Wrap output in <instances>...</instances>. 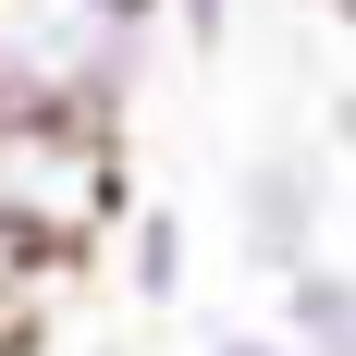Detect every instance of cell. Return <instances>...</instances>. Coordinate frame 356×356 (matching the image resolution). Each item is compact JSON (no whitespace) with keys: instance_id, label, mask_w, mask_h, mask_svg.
Here are the masks:
<instances>
[{"instance_id":"obj_1","label":"cell","mask_w":356,"mask_h":356,"mask_svg":"<svg viewBox=\"0 0 356 356\" xmlns=\"http://www.w3.org/2000/svg\"><path fill=\"white\" fill-rule=\"evenodd\" d=\"M136 209L123 123H62V111H0V234L49 270L99 258Z\"/></svg>"},{"instance_id":"obj_2","label":"cell","mask_w":356,"mask_h":356,"mask_svg":"<svg viewBox=\"0 0 356 356\" xmlns=\"http://www.w3.org/2000/svg\"><path fill=\"white\" fill-rule=\"evenodd\" d=\"M160 49L147 0H0V111L123 123Z\"/></svg>"},{"instance_id":"obj_3","label":"cell","mask_w":356,"mask_h":356,"mask_svg":"<svg viewBox=\"0 0 356 356\" xmlns=\"http://www.w3.org/2000/svg\"><path fill=\"white\" fill-rule=\"evenodd\" d=\"M234 246H246L270 283L320 258V160H307V147H258V160H234Z\"/></svg>"},{"instance_id":"obj_4","label":"cell","mask_w":356,"mask_h":356,"mask_svg":"<svg viewBox=\"0 0 356 356\" xmlns=\"http://www.w3.org/2000/svg\"><path fill=\"white\" fill-rule=\"evenodd\" d=\"M283 344L295 356H356V270H344V258L283 270Z\"/></svg>"},{"instance_id":"obj_5","label":"cell","mask_w":356,"mask_h":356,"mask_svg":"<svg viewBox=\"0 0 356 356\" xmlns=\"http://www.w3.org/2000/svg\"><path fill=\"white\" fill-rule=\"evenodd\" d=\"M123 295L136 307H172L184 295V221L172 209H123Z\"/></svg>"},{"instance_id":"obj_6","label":"cell","mask_w":356,"mask_h":356,"mask_svg":"<svg viewBox=\"0 0 356 356\" xmlns=\"http://www.w3.org/2000/svg\"><path fill=\"white\" fill-rule=\"evenodd\" d=\"M49 283H62V270H49V258H25L13 234H0V332H13V344H25V320L49 307Z\"/></svg>"},{"instance_id":"obj_7","label":"cell","mask_w":356,"mask_h":356,"mask_svg":"<svg viewBox=\"0 0 356 356\" xmlns=\"http://www.w3.org/2000/svg\"><path fill=\"white\" fill-rule=\"evenodd\" d=\"M160 13V37H184V49H221L234 37V0H147Z\"/></svg>"},{"instance_id":"obj_8","label":"cell","mask_w":356,"mask_h":356,"mask_svg":"<svg viewBox=\"0 0 356 356\" xmlns=\"http://www.w3.org/2000/svg\"><path fill=\"white\" fill-rule=\"evenodd\" d=\"M332 160H344V172H356V74H344V86H332Z\"/></svg>"},{"instance_id":"obj_9","label":"cell","mask_w":356,"mask_h":356,"mask_svg":"<svg viewBox=\"0 0 356 356\" xmlns=\"http://www.w3.org/2000/svg\"><path fill=\"white\" fill-rule=\"evenodd\" d=\"M197 356H295V344H283V332H209Z\"/></svg>"},{"instance_id":"obj_10","label":"cell","mask_w":356,"mask_h":356,"mask_svg":"<svg viewBox=\"0 0 356 356\" xmlns=\"http://www.w3.org/2000/svg\"><path fill=\"white\" fill-rule=\"evenodd\" d=\"M0 356H25V344H13V332H0Z\"/></svg>"},{"instance_id":"obj_11","label":"cell","mask_w":356,"mask_h":356,"mask_svg":"<svg viewBox=\"0 0 356 356\" xmlns=\"http://www.w3.org/2000/svg\"><path fill=\"white\" fill-rule=\"evenodd\" d=\"M332 13H344V25H356V0H332Z\"/></svg>"}]
</instances>
